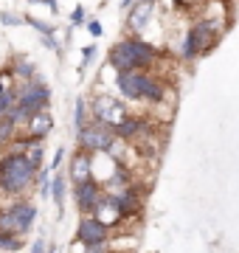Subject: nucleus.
Returning a JSON list of instances; mask_svg holds the SVG:
<instances>
[{"label": "nucleus", "instance_id": "1", "mask_svg": "<svg viewBox=\"0 0 239 253\" xmlns=\"http://www.w3.org/2000/svg\"><path fill=\"white\" fill-rule=\"evenodd\" d=\"M37 174L40 166L28 158V152L3 155V161H0V191L9 194V197H17L34 183Z\"/></svg>", "mask_w": 239, "mask_h": 253}, {"label": "nucleus", "instance_id": "2", "mask_svg": "<svg viewBox=\"0 0 239 253\" xmlns=\"http://www.w3.org/2000/svg\"><path fill=\"white\" fill-rule=\"evenodd\" d=\"M116 84H119L121 96H127L132 101H149V104L163 101V84L155 76H149L147 71L116 73Z\"/></svg>", "mask_w": 239, "mask_h": 253}, {"label": "nucleus", "instance_id": "3", "mask_svg": "<svg viewBox=\"0 0 239 253\" xmlns=\"http://www.w3.org/2000/svg\"><path fill=\"white\" fill-rule=\"evenodd\" d=\"M76 141H79V149L84 152H110L113 144H116V132H113V126L107 124H99V121H90L87 126H82L79 132H76Z\"/></svg>", "mask_w": 239, "mask_h": 253}, {"label": "nucleus", "instance_id": "4", "mask_svg": "<svg viewBox=\"0 0 239 253\" xmlns=\"http://www.w3.org/2000/svg\"><path fill=\"white\" fill-rule=\"evenodd\" d=\"M34 217H37V208L31 203H14L6 211H0V231L11 234V236H20L34 225Z\"/></svg>", "mask_w": 239, "mask_h": 253}, {"label": "nucleus", "instance_id": "5", "mask_svg": "<svg viewBox=\"0 0 239 253\" xmlns=\"http://www.w3.org/2000/svg\"><path fill=\"white\" fill-rule=\"evenodd\" d=\"M90 116H93V121H99V124L119 126L129 113H127V107H124L121 101H116V96L101 93V96H96V99L90 101Z\"/></svg>", "mask_w": 239, "mask_h": 253}, {"label": "nucleus", "instance_id": "6", "mask_svg": "<svg viewBox=\"0 0 239 253\" xmlns=\"http://www.w3.org/2000/svg\"><path fill=\"white\" fill-rule=\"evenodd\" d=\"M48 101H51L48 84H42V82H26V87L17 90V101H14V104H17V110L23 113V118H28L31 113L48 107Z\"/></svg>", "mask_w": 239, "mask_h": 253}, {"label": "nucleus", "instance_id": "7", "mask_svg": "<svg viewBox=\"0 0 239 253\" xmlns=\"http://www.w3.org/2000/svg\"><path fill=\"white\" fill-rule=\"evenodd\" d=\"M214 40H217V37H211V23H208V20H200V23H194V26L189 28V34H186V40H183V48H180V56L189 62L194 56H200L202 51H208Z\"/></svg>", "mask_w": 239, "mask_h": 253}, {"label": "nucleus", "instance_id": "8", "mask_svg": "<svg viewBox=\"0 0 239 253\" xmlns=\"http://www.w3.org/2000/svg\"><path fill=\"white\" fill-rule=\"evenodd\" d=\"M101 194H104V191H101L99 180H87V183L74 186V200H76V208L82 211V217H90L93 208L99 206Z\"/></svg>", "mask_w": 239, "mask_h": 253}, {"label": "nucleus", "instance_id": "9", "mask_svg": "<svg viewBox=\"0 0 239 253\" xmlns=\"http://www.w3.org/2000/svg\"><path fill=\"white\" fill-rule=\"evenodd\" d=\"M76 239L82 245H99V242H107L110 239V228L101 225L96 217H82L79 228H76Z\"/></svg>", "mask_w": 239, "mask_h": 253}, {"label": "nucleus", "instance_id": "10", "mask_svg": "<svg viewBox=\"0 0 239 253\" xmlns=\"http://www.w3.org/2000/svg\"><path fill=\"white\" fill-rule=\"evenodd\" d=\"M110 65L116 68V73L138 71V59H135V51H132V42H129V40H124V42H119V45H113Z\"/></svg>", "mask_w": 239, "mask_h": 253}, {"label": "nucleus", "instance_id": "11", "mask_svg": "<svg viewBox=\"0 0 239 253\" xmlns=\"http://www.w3.org/2000/svg\"><path fill=\"white\" fill-rule=\"evenodd\" d=\"M51 129H54V118H51L48 107L37 110V113H31V116L26 118V132H28V138H34V141H42Z\"/></svg>", "mask_w": 239, "mask_h": 253}, {"label": "nucleus", "instance_id": "12", "mask_svg": "<svg viewBox=\"0 0 239 253\" xmlns=\"http://www.w3.org/2000/svg\"><path fill=\"white\" fill-rule=\"evenodd\" d=\"M93 180V155L79 149V152L71 158V183L79 186V183Z\"/></svg>", "mask_w": 239, "mask_h": 253}, {"label": "nucleus", "instance_id": "13", "mask_svg": "<svg viewBox=\"0 0 239 253\" xmlns=\"http://www.w3.org/2000/svg\"><path fill=\"white\" fill-rule=\"evenodd\" d=\"M152 11H155V0H138V6L129 14V28H132V31H141V28L149 23Z\"/></svg>", "mask_w": 239, "mask_h": 253}, {"label": "nucleus", "instance_id": "14", "mask_svg": "<svg viewBox=\"0 0 239 253\" xmlns=\"http://www.w3.org/2000/svg\"><path fill=\"white\" fill-rule=\"evenodd\" d=\"M65 186H68V180H65L62 174H56L54 180H51V197H54L56 208L65 206Z\"/></svg>", "mask_w": 239, "mask_h": 253}, {"label": "nucleus", "instance_id": "15", "mask_svg": "<svg viewBox=\"0 0 239 253\" xmlns=\"http://www.w3.org/2000/svg\"><path fill=\"white\" fill-rule=\"evenodd\" d=\"M82 126H87V101L79 99L76 101V132H79Z\"/></svg>", "mask_w": 239, "mask_h": 253}, {"label": "nucleus", "instance_id": "16", "mask_svg": "<svg viewBox=\"0 0 239 253\" xmlns=\"http://www.w3.org/2000/svg\"><path fill=\"white\" fill-rule=\"evenodd\" d=\"M11 73H17V76H26V79H31V76H34V65L26 62V59H17V65L11 68Z\"/></svg>", "mask_w": 239, "mask_h": 253}, {"label": "nucleus", "instance_id": "17", "mask_svg": "<svg viewBox=\"0 0 239 253\" xmlns=\"http://www.w3.org/2000/svg\"><path fill=\"white\" fill-rule=\"evenodd\" d=\"M84 253H113V248L107 242H99V245H84Z\"/></svg>", "mask_w": 239, "mask_h": 253}, {"label": "nucleus", "instance_id": "18", "mask_svg": "<svg viewBox=\"0 0 239 253\" xmlns=\"http://www.w3.org/2000/svg\"><path fill=\"white\" fill-rule=\"evenodd\" d=\"M0 23H6V26H20L23 20H20L17 14H9V11H6V14H0Z\"/></svg>", "mask_w": 239, "mask_h": 253}, {"label": "nucleus", "instance_id": "19", "mask_svg": "<svg viewBox=\"0 0 239 253\" xmlns=\"http://www.w3.org/2000/svg\"><path fill=\"white\" fill-rule=\"evenodd\" d=\"M62 158H65V149H56L54 161H51V166H48V169H56V166H59V163H62Z\"/></svg>", "mask_w": 239, "mask_h": 253}, {"label": "nucleus", "instance_id": "20", "mask_svg": "<svg viewBox=\"0 0 239 253\" xmlns=\"http://www.w3.org/2000/svg\"><path fill=\"white\" fill-rule=\"evenodd\" d=\"M87 31H90L93 37H99V34H101V26L96 23V20H90V23H87Z\"/></svg>", "mask_w": 239, "mask_h": 253}, {"label": "nucleus", "instance_id": "21", "mask_svg": "<svg viewBox=\"0 0 239 253\" xmlns=\"http://www.w3.org/2000/svg\"><path fill=\"white\" fill-rule=\"evenodd\" d=\"M31 253H45V242H42V239H37V242H34V248H31Z\"/></svg>", "mask_w": 239, "mask_h": 253}, {"label": "nucleus", "instance_id": "22", "mask_svg": "<svg viewBox=\"0 0 239 253\" xmlns=\"http://www.w3.org/2000/svg\"><path fill=\"white\" fill-rule=\"evenodd\" d=\"M93 54H96V45H93V48H84V65L90 62V56H93Z\"/></svg>", "mask_w": 239, "mask_h": 253}, {"label": "nucleus", "instance_id": "23", "mask_svg": "<svg viewBox=\"0 0 239 253\" xmlns=\"http://www.w3.org/2000/svg\"><path fill=\"white\" fill-rule=\"evenodd\" d=\"M82 20H84V11L76 9V11H74V23H82Z\"/></svg>", "mask_w": 239, "mask_h": 253}, {"label": "nucleus", "instance_id": "24", "mask_svg": "<svg viewBox=\"0 0 239 253\" xmlns=\"http://www.w3.org/2000/svg\"><path fill=\"white\" fill-rule=\"evenodd\" d=\"M121 6H124V9H132V6H135V0H121Z\"/></svg>", "mask_w": 239, "mask_h": 253}, {"label": "nucleus", "instance_id": "25", "mask_svg": "<svg viewBox=\"0 0 239 253\" xmlns=\"http://www.w3.org/2000/svg\"><path fill=\"white\" fill-rule=\"evenodd\" d=\"M48 253H54V248H48Z\"/></svg>", "mask_w": 239, "mask_h": 253}, {"label": "nucleus", "instance_id": "26", "mask_svg": "<svg viewBox=\"0 0 239 253\" xmlns=\"http://www.w3.org/2000/svg\"><path fill=\"white\" fill-rule=\"evenodd\" d=\"M31 3H40V0H31Z\"/></svg>", "mask_w": 239, "mask_h": 253}]
</instances>
